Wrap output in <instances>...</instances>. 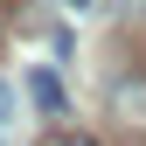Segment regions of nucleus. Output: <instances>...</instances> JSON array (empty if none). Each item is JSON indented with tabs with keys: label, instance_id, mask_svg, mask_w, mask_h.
<instances>
[{
	"label": "nucleus",
	"instance_id": "obj_2",
	"mask_svg": "<svg viewBox=\"0 0 146 146\" xmlns=\"http://www.w3.org/2000/svg\"><path fill=\"white\" fill-rule=\"evenodd\" d=\"M28 98L42 104L49 118H63V111H70V98H63V84H56V70H35V77H28Z\"/></svg>",
	"mask_w": 146,
	"mask_h": 146
},
{
	"label": "nucleus",
	"instance_id": "obj_1",
	"mask_svg": "<svg viewBox=\"0 0 146 146\" xmlns=\"http://www.w3.org/2000/svg\"><path fill=\"white\" fill-rule=\"evenodd\" d=\"M104 111H111L125 132H139V139H146V70H118L111 90H104Z\"/></svg>",
	"mask_w": 146,
	"mask_h": 146
},
{
	"label": "nucleus",
	"instance_id": "obj_4",
	"mask_svg": "<svg viewBox=\"0 0 146 146\" xmlns=\"http://www.w3.org/2000/svg\"><path fill=\"white\" fill-rule=\"evenodd\" d=\"M70 7H90V0H70Z\"/></svg>",
	"mask_w": 146,
	"mask_h": 146
},
{
	"label": "nucleus",
	"instance_id": "obj_3",
	"mask_svg": "<svg viewBox=\"0 0 146 146\" xmlns=\"http://www.w3.org/2000/svg\"><path fill=\"white\" fill-rule=\"evenodd\" d=\"M42 146H98V139H84V132H49Z\"/></svg>",
	"mask_w": 146,
	"mask_h": 146
}]
</instances>
